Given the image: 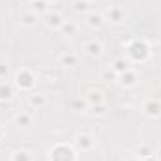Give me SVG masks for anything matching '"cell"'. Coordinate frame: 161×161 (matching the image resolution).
Segmentation results:
<instances>
[{
  "label": "cell",
  "mask_w": 161,
  "mask_h": 161,
  "mask_svg": "<svg viewBox=\"0 0 161 161\" xmlns=\"http://www.w3.org/2000/svg\"><path fill=\"white\" fill-rule=\"evenodd\" d=\"M15 161H28V154L26 152H17L15 154Z\"/></svg>",
  "instance_id": "cell-1"
},
{
  "label": "cell",
  "mask_w": 161,
  "mask_h": 161,
  "mask_svg": "<svg viewBox=\"0 0 161 161\" xmlns=\"http://www.w3.org/2000/svg\"><path fill=\"white\" fill-rule=\"evenodd\" d=\"M10 88H8V86H2V88H0V97H2V99H8V97H10Z\"/></svg>",
  "instance_id": "cell-2"
},
{
  "label": "cell",
  "mask_w": 161,
  "mask_h": 161,
  "mask_svg": "<svg viewBox=\"0 0 161 161\" xmlns=\"http://www.w3.org/2000/svg\"><path fill=\"white\" fill-rule=\"evenodd\" d=\"M88 53L90 54H97V53H99V45H94V43H92V45H88Z\"/></svg>",
  "instance_id": "cell-3"
},
{
  "label": "cell",
  "mask_w": 161,
  "mask_h": 161,
  "mask_svg": "<svg viewBox=\"0 0 161 161\" xmlns=\"http://www.w3.org/2000/svg\"><path fill=\"white\" fill-rule=\"evenodd\" d=\"M88 21H90V25H99V23H101V17H99V15H96V17L92 15Z\"/></svg>",
  "instance_id": "cell-4"
},
{
  "label": "cell",
  "mask_w": 161,
  "mask_h": 161,
  "mask_svg": "<svg viewBox=\"0 0 161 161\" xmlns=\"http://www.w3.org/2000/svg\"><path fill=\"white\" fill-rule=\"evenodd\" d=\"M116 69H118V71H122V69H127V64H124L122 60H118V62H116Z\"/></svg>",
  "instance_id": "cell-5"
}]
</instances>
